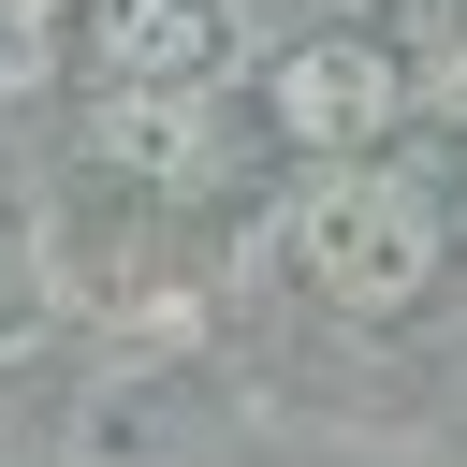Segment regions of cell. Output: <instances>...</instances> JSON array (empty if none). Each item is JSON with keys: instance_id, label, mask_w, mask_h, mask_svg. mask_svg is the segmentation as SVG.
<instances>
[{"instance_id": "cell-3", "label": "cell", "mask_w": 467, "mask_h": 467, "mask_svg": "<svg viewBox=\"0 0 467 467\" xmlns=\"http://www.w3.org/2000/svg\"><path fill=\"white\" fill-rule=\"evenodd\" d=\"M219 0H88V88H204Z\"/></svg>"}, {"instance_id": "cell-4", "label": "cell", "mask_w": 467, "mask_h": 467, "mask_svg": "<svg viewBox=\"0 0 467 467\" xmlns=\"http://www.w3.org/2000/svg\"><path fill=\"white\" fill-rule=\"evenodd\" d=\"M102 161L117 175H161V190H190L204 175V131H190V88H102Z\"/></svg>"}, {"instance_id": "cell-2", "label": "cell", "mask_w": 467, "mask_h": 467, "mask_svg": "<svg viewBox=\"0 0 467 467\" xmlns=\"http://www.w3.org/2000/svg\"><path fill=\"white\" fill-rule=\"evenodd\" d=\"M394 102H409V73H394V44H365V29H306V44L263 73V117H277L292 146H321V161H365V146L394 131Z\"/></svg>"}, {"instance_id": "cell-1", "label": "cell", "mask_w": 467, "mask_h": 467, "mask_svg": "<svg viewBox=\"0 0 467 467\" xmlns=\"http://www.w3.org/2000/svg\"><path fill=\"white\" fill-rule=\"evenodd\" d=\"M292 263H306V292H336V306L394 321V306H423V292H438V263H452V219H438V190H423V175L336 161V175L292 204Z\"/></svg>"}, {"instance_id": "cell-6", "label": "cell", "mask_w": 467, "mask_h": 467, "mask_svg": "<svg viewBox=\"0 0 467 467\" xmlns=\"http://www.w3.org/2000/svg\"><path fill=\"white\" fill-rule=\"evenodd\" d=\"M219 15H306V0H219Z\"/></svg>"}, {"instance_id": "cell-5", "label": "cell", "mask_w": 467, "mask_h": 467, "mask_svg": "<svg viewBox=\"0 0 467 467\" xmlns=\"http://www.w3.org/2000/svg\"><path fill=\"white\" fill-rule=\"evenodd\" d=\"M394 15H438V29H467V0H394Z\"/></svg>"}]
</instances>
